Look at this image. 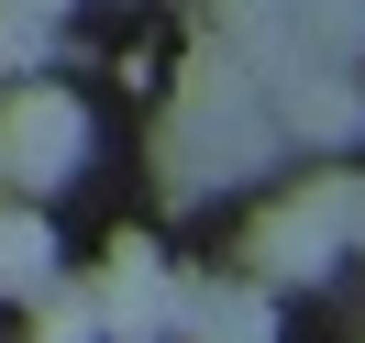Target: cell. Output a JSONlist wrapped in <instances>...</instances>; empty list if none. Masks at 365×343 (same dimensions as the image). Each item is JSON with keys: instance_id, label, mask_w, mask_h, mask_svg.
Here are the masks:
<instances>
[{"instance_id": "obj_1", "label": "cell", "mask_w": 365, "mask_h": 343, "mask_svg": "<svg viewBox=\"0 0 365 343\" xmlns=\"http://www.w3.org/2000/svg\"><path fill=\"white\" fill-rule=\"evenodd\" d=\"M78 144H89V122H78L67 89L23 78V89L0 100V178H11V188H56V178H78Z\"/></svg>"}, {"instance_id": "obj_2", "label": "cell", "mask_w": 365, "mask_h": 343, "mask_svg": "<svg viewBox=\"0 0 365 343\" xmlns=\"http://www.w3.org/2000/svg\"><path fill=\"white\" fill-rule=\"evenodd\" d=\"M166 288H178V277H166L144 244H111V266L89 277V321L122 332V343H155V332H166Z\"/></svg>"}, {"instance_id": "obj_3", "label": "cell", "mask_w": 365, "mask_h": 343, "mask_svg": "<svg viewBox=\"0 0 365 343\" xmlns=\"http://www.w3.org/2000/svg\"><path fill=\"white\" fill-rule=\"evenodd\" d=\"M166 332L178 343H266V288H244V277H178L166 288Z\"/></svg>"}, {"instance_id": "obj_4", "label": "cell", "mask_w": 365, "mask_h": 343, "mask_svg": "<svg viewBox=\"0 0 365 343\" xmlns=\"http://www.w3.org/2000/svg\"><path fill=\"white\" fill-rule=\"evenodd\" d=\"M34 288H56V232L45 210L0 200V299H34Z\"/></svg>"}, {"instance_id": "obj_5", "label": "cell", "mask_w": 365, "mask_h": 343, "mask_svg": "<svg viewBox=\"0 0 365 343\" xmlns=\"http://www.w3.org/2000/svg\"><path fill=\"white\" fill-rule=\"evenodd\" d=\"M34 56H45V23L34 11H0V78H23Z\"/></svg>"}, {"instance_id": "obj_6", "label": "cell", "mask_w": 365, "mask_h": 343, "mask_svg": "<svg viewBox=\"0 0 365 343\" xmlns=\"http://www.w3.org/2000/svg\"><path fill=\"white\" fill-rule=\"evenodd\" d=\"M34 343H89V299H45V321H34Z\"/></svg>"}, {"instance_id": "obj_7", "label": "cell", "mask_w": 365, "mask_h": 343, "mask_svg": "<svg viewBox=\"0 0 365 343\" xmlns=\"http://www.w3.org/2000/svg\"><path fill=\"white\" fill-rule=\"evenodd\" d=\"M343 232H354V244H365V188H354V222H343Z\"/></svg>"}]
</instances>
